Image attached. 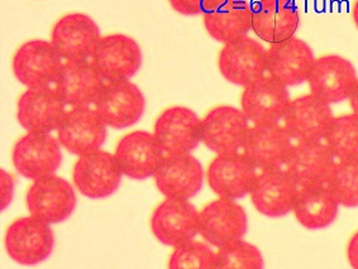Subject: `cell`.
I'll use <instances>...</instances> for the list:
<instances>
[{
  "label": "cell",
  "mask_w": 358,
  "mask_h": 269,
  "mask_svg": "<svg viewBox=\"0 0 358 269\" xmlns=\"http://www.w3.org/2000/svg\"><path fill=\"white\" fill-rule=\"evenodd\" d=\"M8 256L20 266H37L52 253L55 235L50 224L34 217H20L8 226L4 237Z\"/></svg>",
  "instance_id": "6da1fadb"
},
{
  "label": "cell",
  "mask_w": 358,
  "mask_h": 269,
  "mask_svg": "<svg viewBox=\"0 0 358 269\" xmlns=\"http://www.w3.org/2000/svg\"><path fill=\"white\" fill-rule=\"evenodd\" d=\"M64 59L52 42L28 41L14 53L12 70L15 79L28 89L56 84Z\"/></svg>",
  "instance_id": "7a4b0ae2"
},
{
  "label": "cell",
  "mask_w": 358,
  "mask_h": 269,
  "mask_svg": "<svg viewBox=\"0 0 358 269\" xmlns=\"http://www.w3.org/2000/svg\"><path fill=\"white\" fill-rule=\"evenodd\" d=\"M250 120L234 106H217L201 120V142L219 154H232L243 150L250 131Z\"/></svg>",
  "instance_id": "3957f363"
},
{
  "label": "cell",
  "mask_w": 358,
  "mask_h": 269,
  "mask_svg": "<svg viewBox=\"0 0 358 269\" xmlns=\"http://www.w3.org/2000/svg\"><path fill=\"white\" fill-rule=\"evenodd\" d=\"M12 161L17 172L28 180L51 176L62 162L60 142L46 133H27L15 142Z\"/></svg>",
  "instance_id": "277c9868"
},
{
  "label": "cell",
  "mask_w": 358,
  "mask_h": 269,
  "mask_svg": "<svg viewBox=\"0 0 358 269\" xmlns=\"http://www.w3.org/2000/svg\"><path fill=\"white\" fill-rule=\"evenodd\" d=\"M26 204L31 217L43 223L57 224L73 214L76 195L65 178L51 175L31 184L27 191Z\"/></svg>",
  "instance_id": "5b68a950"
},
{
  "label": "cell",
  "mask_w": 358,
  "mask_h": 269,
  "mask_svg": "<svg viewBox=\"0 0 358 269\" xmlns=\"http://www.w3.org/2000/svg\"><path fill=\"white\" fill-rule=\"evenodd\" d=\"M94 109L106 126L124 129L142 118L146 109V99L140 87L129 80L106 81Z\"/></svg>",
  "instance_id": "8992f818"
},
{
  "label": "cell",
  "mask_w": 358,
  "mask_h": 269,
  "mask_svg": "<svg viewBox=\"0 0 358 269\" xmlns=\"http://www.w3.org/2000/svg\"><path fill=\"white\" fill-rule=\"evenodd\" d=\"M218 67L227 81L245 87L267 75V48L245 36L223 46L219 52Z\"/></svg>",
  "instance_id": "52a82bcc"
},
{
  "label": "cell",
  "mask_w": 358,
  "mask_h": 269,
  "mask_svg": "<svg viewBox=\"0 0 358 269\" xmlns=\"http://www.w3.org/2000/svg\"><path fill=\"white\" fill-rule=\"evenodd\" d=\"M151 230L159 243L178 248L199 234V211L189 200L167 197L153 211Z\"/></svg>",
  "instance_id": "ba28073f"
},
{
  "label": "cell",
  "mask_w": 358,
  "mask_h": 269,
  "mask_svg": "<svg viewBox=\"0 0 358 269\" xmlns=\"http://www.w3.org/2000/svg\"><path fill=\"white\" fill-rule=\"evenodd\" d=\"M259 173L243 152L219 154L208 167L206 181L219 198L236 201L251 194Z\"/></svg>",
  "instance_id": "9c48e42d"
},
{
  "label": "cell",
  "mask_w": 358,
  "mask_h": 269,
  "mask_svg": "<svg viewBox=\"0 0 358 269\" xmlns=\"http://www.w3.org/2000/svg\"><path fill=\"white\" fill-rule=\"evenodd\" d=\"M290 101L287 87L265 75L245 86L241 110L252 125L281 124Z\"/></svg>",
  "instance_id": "30bf717a"
},
{
  "label": "cell",
  "mask_w": 358,
  "mask_h": 269,
  "mask_svg": "<svg viewBox=\"0 0 358 269\" xmlns=\"http://www.w3.org/2000/svg\"><path fill=\"white\" fill-rule=\"evenodd\" d=\"M334 118L328 103L308 94L290 101L281 124L295 143L324 142Z\"/></svg>",
  "instance_id": "8fae6325"
},
{
  "label": "cell",
  "mask_w": 358,
  "mask_h": 269,
  "mask_svg": "<svg viewBox=\"0 0 358 269\" xmlns=\"http://www.w3.org/2000/svg\"><path fill=\"white\" fill-rule=\"evenodd\" d=\"M248 220L245 209L234 200L218 198L199 212V234L215 248L238 242L245 237Z\"/></svg>",
  "instance_id": "7c38bea8"
},
{
  "label": "cell",
  "mask_w": 358,
  "mask_h": 269,
  "mask_svg": "<svg viewBox=\"0 0 358 269\" xmlns=\"http://www.w3.org/2000/svg\"><path fill=\"white\" fill-rule=\"evenodd\" d=\"M153 134L166 156L190 154L201 142V119L189 108L173 106L161 112Z\"/></svg>",
  "instance_id": "4fadbf2b"
},
{
  "label": "cell",
  "mask_w": 358,
  "mask_h": 269,
  "mask_svg": "<svg viewBox=\"0 0 358 269\" xmlns=\"http://www.w3.org/2000/svg\"><path fill=\"white\" fill-rule=\"evenodd\" d=\"M357 80L351 61L338 54H325L315 59L306 82L310 94L331 106L348 100Z\"/></svg>",
  "instance_id": "5bb4252c"
},
{
  "label": "cell",
  "mask_w": 358,
  "mask_h": 269,
  "mask_svg": "<svg viewBox=\"0 0 358 269\" xmlns=\"http://www.w3.org/2000/svg\"><path fill=\"white\" fill-rule=\"evenodd\" d=\"M66 112V104L55 87H32L18 100L17 118L28 133L51 134L60 128Z\"/></svg>",
  "instance_id": "9a60e30c"
},
{
  "label": "cell",
  "mask_w": 358,
  "mask_h": 269,
  "mask_svg": "<svg viewBox=\"0 0 358 269\" xmlns=\"http://www.w3.org/2000/svg\"><path fill=\"white\" fill-rule=\"evenodd\" d=\"M98 24L87 14L71 13L56 22L51 42L64 61H89L99 45Z\"/></svg>",
  "instance_id": "2e32d148"
},
{
  "label": "cell",
  "mask_w": 358,
  "mask_h": 269,
  "mask_svg": "<svg viewBox=\"0 0 358 269\" xmlns=\"http://www.w3.org/2000/svg\"><path fill=\"white\" fill-rule=\"evenodd\" d=\"M122 175L114 154L94 152L76 161L73 171V184L84 196L93 200L106 198L118 190Z\"/></svg>",
  "instance_id": "e0dca14e"
},
{
  "label": "cell",
  "mask_w": 358,
  "mask_h": 269,
  "mask_svg": "<svg viewBox=\"0 0 358 269\" xmlns=\"http://www.w3.org/2000/svg\"><path fill=\"white\" fill-rule=\"evenodd\" d=\"M106 138V124L94 108H70L57 129L60 145L75 156L100 151Z\"/></svg>",
  "instance_id": "ac0fdd59"
},
{
  "label": "cell",
  "mask_w": 358,
  "mask_h": 269,
  "mask_svg": "<svg viewBox=\"0 0 358 269\" xmlns=\"http://www.w3.org/2000/svg\"><path fill=\"white\" fill-rule=\"evenodd\" d=\"M114 156L123 175L141 181L155 176L166 154L155 134L136 131L120 139Z\"/></svg>",
  "instance_id": "d6986e66"
},
{
  "label": "cell",
  "mask_w": 358,
  "mask_h": 269,
  "mask_svg": "<svg viewBox=\"0 0 358 269\" xmlns=\"http://www.w3.org/2000/svg\"><path fill=\"white\" fill-rule=\"evenodd\" d=\"M92 62L106 81L129 80L140 71L142 51L132 37L108 34L101 37Z\"/></svg>",
  "instance_id": "ffe728a7"
},
{
  "label": "cell",
  "mask_w": 358,
  "mask_h": 269,
  "mask_svg": "<svg viewBox=\"0 0 358 269\" xmlns=\"http://www.w3.org/2000/svg\"><path fill=\"white\" fill-rule=\"evenodd\" d=\"M106 84L92 59L64 61L55 89L69 108H92Z\"/></svg>",
  "instance_id": "44dd1931"
},
{
  "label": "cell",
  "mask_w": 358,
  "mask_h": 269,
  "mask_svg": "<svg viewBox=\"0 0 358 269\" xmlns=\"http://www.w3.org/2000/svg\"><path fill=\"white\" fill-rule=\"evenodd\" d=\"M314 62L312 47L295 36L267 48V75L286 87L308 81Z\"/></svg>",
  "instance_id": "7402d4cb"
},
{
  "label": "cell",
  "mask_w": 358,
  "mask_h": 269,
  "mask_svg": "<svg viewBox=\"0 0 358 269\" xmlns=\"http://www.w3.org/2000/svg\"><path fill=\"white\" fill-rule=\"evenodd\" d=\"M294 143L282 124L252 125L242 152L259 172L273 171L284 168Z\"/></svg>",
  "instance_id": "603a6c76"
},
{
  "label": "cell",
  "mask_w": 358,
  "mask_h": 269,
  "mask_svg": "<svg viewBox=\"0 0 358 269\" xmlns=\"http://www.w3.org/2000/svg\"><path fill=\"white\" fill-rule=\"evenodd\" d=\"M300 187L284 168L259 172L250 194L256 210L267 217H286L294 210Z\"/></svg>",
  "instance_id": "cb8c5ba5"
},
{
  "label": "cell",
  "mask_w": 358,
  "mask_h": 269,
  "mask_svg": "<svg viewBox=\"0 0 358 269\" xmlns=\"http://www.w3.org/2000/svg\"><path fill=\"white\" fill-rule=\"evenodd\" d=\"M153 178L164 196L189 200L201 190L204 170L199 159L192 154L165 156Z\"/></svg>",
  "instance_id": "d4e9b609"
},
{
  "label": "cell",
  "mask_w": 358,
  "mask_h": 269,
  "mask_svg": "<svg viewBox=\"0 0 358 269\" xmlns=\"http://www.w3.org/2000/svg\"><path fill=\"white\" fill-rule=\"evenodd\" d=\"M203 22L213 40L227 45L252 31V6L247 0H212Z\"/></svg>",
  "instance_id": "484cf974"
},
{
  "label": "cell",
  "mask_w": 358,
  "mask_h": 269,
  "mask_svg": "<svg viewBox=\"0 0 358 269\" xmlns=\"http://www.w3.org/2000/svg\"><path fill=\"white\" fill-rule=\"evenodd\" d=\"M336 158L324 142L294 143L284 170L300 189L325 184Z\"/></svg>",
  "instance_id": "4316f807"
},
{
  "label": "cell",
  "mask_w": 358,
  "mask_h": 269,
  "mask_svg": "<svg viewBox=\"0 0 358 269\" xmlns=\"http://www.w3.org/2000/svg\"><path fill=\"white\" fill-rule=\"evenodd\" d=\"M300 26L292 0H259L252 6V31L270 45L290 40Z\"/></svg>",
  "instance_id": "83f0119b"
},
{
  "label": "cell",
  "mask_w": 358,
  "mask_h": 269,
  "mask_svg": "<svg viewBox=\"0 0 358 269\" xmlns=\"http://www.w3.org/2000/svg\"><path fill=\"white\" fill-rule=\"evenodd\" d=\"M338 201L325 184L300 189L294 206L298 223L308 230L328 228L338 217Z\"/></svg>",
  "instance_id": "f1b7e54d"
},
{
  "label": "cell",
  "mask_w": 358,
  "mask_h": 269,
  "mask_svg": "<svg viewBox=\"0 0 358 269\" xmlns=\"http://www.w3.org/2000/svg\"><path fill=\"white\" fill-rule=\"evenodd\" d=\"M324 143L336 161H358V115L351 112L336 117Z\"/></svg>",
  "instance_id": "f546056e"
},
{
  "label": "cell",
  "mask_w": 358,
  "mask_h": 269,
  "mask_svg": "<svg viewBox=\"0 0 358 269\" xmlns=\"http://www.w3.org/2000/svg\"><path fill=\"white\" fill-rule=\"evenodd\" d=\"M325 186L341 206L358 208V161H336Z\"/></svg>",
  "instance_id": "4dcf8cb0"
},
{
  "label": "cell",
  "mask_w": 358,
  "mask_h": 269,
  "mask_svg": "<svg viewBox=\"0 0 358 269\" xmlns=\"http://www.w3.org/2000/svg\"><path fill=\"white\" fill-rule=\"evenodd\" d=\"M262 253L253 244L238 240L220 248L215 269H264Z\"/></svg>",
  "instance_id": "1f68e13d"
},
{
  "label": "cell",
  "mask_w": 358,
  "mask_h": 269,
  "mask_svg": "<svg viewBox=\"0 0 358 269\" xmlns=\"http://www.w3.org/2000/svg\"><path fill=\"white\" fill-rule=\"evenodd\" d=\"M217 253L206 243L192 240L175 248L167 269H215Z\"/></svg>",
  "instance_id": "d6a6232c"
},
{
  "label": "cell",
  "mask_w": 358,
  "mask_h": 269,
  "mask_svg": "<svg viewBox=\"0 0 358 269\" xmlns=\"http://www.w3.org/2000/svg\"><path fill=\"white\" fill-rule=\"evenodd\" d=\"M175 12L182 15L203 14L212 3V0H169Z\"/></svg>",
  "instance_id": "836d02e7"
},
{
  "label": "cell",
  "mask_w": 358,
  "mask_h": 269,
  "mask_svg": "<svg viewBox=\"0 0 358 269\" xmlns=\"http://www.w3.org/2000/svg\"><path fill=\"white\" fill-rule=\"evenodd\" d=\"M14 177L6 171H0V195H1V210H6L12 203L14 196Z\"/></svg>",
  "instance_id": "e575fe53"
},
{
  "label": "cell",
  "mask_w": 358,
  "mask_h": 269,
  "mask_svg": "<svg viewBox=\"0 0 358 269\" xmlns=\"http://www.w3.org/2000/svg\"><path fill=\"white\" fill-rule=\"evenodd\" d=\"M347 259L352 269H358V231L352 235L347 245Z\"/></svg>",
  "instance_id": "d590c367"
},
{
  "label": "cell",
  "mask_w": 358,
  "mask_h": 269,
  "mask_svg": "<svg viewBox=\"0 0 358 269\" xmlns=\"http://www.w3.org/2000/svg\"><path fill=\"white\" fill-rule=\"evenodd\" d=\"M348 103H350V106H351L352 112H355L356 115H358V80L356 85L353 87V90H352L350 98H348Z\"/></svg>",
  "instance_id": "8d00e7d4"
},
{
  "label": "cell",
  "mask_w": 358,
  "mask_h": 269,
  "mask_svg": "<svg viewBox=\"0 0 358 269\" xmlns=\"http://www.w3.org/2000/svg\"><path fill=\"white\" fill-rule=\"evenodd\" d=\"M352 15H353V22L358 28V0H356L355 6H353V10H352Z\"/></svg>",
  "instance_id": "74e56055"
}]
</instances>
